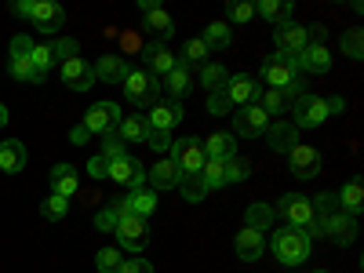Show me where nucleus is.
Wrapping results in <instances>:
<instances>
[{"label":"nucleus","mask_w":364,"mask_h":273,"mask_svg":"<svg viewBox=\"0 0 364 273\" xmlns=\"http://www.w3.org/2000/svg\"><path fill=\"white\" fill-rule=\"evenodd\" d=\"M269 248H273V255H277V262H284V266H299V262H306V259H310L314 240H310L306 230L281 226L277 233L269 237Z\"/></svg>","instance_id":"f257e3e1"},{"label":"nucleus","mask_w":364,"mask_h":273,"mask_svg":"<svg viewBox=\"0 0 364 273\" xmlns=\"http://www.w3.org/2000/svg\"><path fill=\"white\" fill-rule=\"evenodd\" d=\"M124 84V99L132 106H157L161 102V80L149 73V70H128V77L120 80Z\"/></svg>","instance_id":"f03ea898"},{"label":"nucleus","mask_w":364,"mask_h":273,"mask_svg":"<svg viewBox=\"0 0 364 273\" xmlns=\"http://www.w3.org/2000/svg\"><path fill=\"white\" fill-rule=\"evenodd\" d=\"M314 200L310 197H302V193H284L281 200H277V211L273 215H281L284 219V226H295V230H310V223H314Z\"/></svg>","instance_id":"7ed1b4c3"},{"label":"nucleus","mask_w":364,"mask_h":273,"mask_svg":"<svg viewBox=\"0 0 364 273\" xmlns=\"http://www.w3.org/2000/svg\"><path fill=\"white\" fill-rule=\"evenodd\" d=\"M259 77H262V84H266V87H273V91H281V95H284V91L299 80V70H295L291 58H284V55L273 51V55L266 58V63H262Z\"/></svg>","instance_id":"20e7f679"},{"label":"nucleus","mask_w":364,"mask_h":273,"mask_svg":"<svg viewBox=\"0 0 364 273\" xmlns=\"http://www.w3.org/2000/svg\"><path fill=\"white\" fill-rule=\"evenodd\" d=\"M291 109V124L295 128H321L324 120H328V102L321 99V95H310V91H302V95L288 106Z\"/></svg>","instance_id":"39448f33"},{"label":"nucleus","mask_w":364,"mask_h":273,"mask_svg":"<svg viewBox=\"0 0 364 273\" xmlns=\"http://www.w3.org/2000/svg\"><path fill=\"white\" fill-rule=\"evenodd\" d=\"M29 48H33V41H29L26 33H18V37L11 41L8 70H11V77H15V80H22V84H44V77L33 70V63H29Z\"/></svg>","instance_id":"423d86ee"},{"label":"nucleus","mask_w":364,"mask_h":273,"mask_svg":"<svg viewBox=\"0 0 364 273\" xmlns=\"http://www.w3.org/2000/svg\"><path fill=\"white\" fill-rule=\"evenodd\" d=\"M171 161L178 164V171H182V178H190V175H200V168H204V146H200V139L193 135V139H178L175 146H171Z\"/></svg>","instance_id":"0eeeda50"},{"label":"nucleus","mask_w":364,"mask_h":273,"mask_svg":"<svg viewBox=\"0 0 364 273\" xmlns=\"http://www.w3.org/2000/svg\"><path fill=\"white\" fill-rule=\"evenodd\" d=\"M269 124H273V120H269L255 102H252V106H240V109L233 113V139H237V135H245V139H262Z\"/></svg>","instance_id":"6e6552de"},{"label":"nucleus","mask_w":364,"mask_h":273,"mask_svg":"<svg viewBox=\"0 0 364 273\" xmlns=\"http://www.w3.org/2000/svg\"><path fill=\"white\" fill-rule=\"evenodd\" d=\"M120 117H124V113H120V106L106 99V102H95V106H91V109L84 113L80 124H84L91 135H106V132H113V128L120 124Z\"/></svg>","instance_id":"1a4fd4ad"},{"label":"nucleus","mask_w":364,"mask_h":273,"mask_svg":"<svg viewBox=\"0 0 364 273\" xmlns=\"http://www.w3.org/2000/svg\"><path fill=\"white\" fill-rule=\"evenodd\" d=\"M58 77H63V84L70 91H91L95 87V70H91L87 58L73 55V58H63V70H58Z\"/></svg>","instance_id":"9d476101"},{"label":"nucleus","mask_w":364,"mask_h":273,"mask_svg":"<svg viewBox=\"0 0 364 273\" xmlns=\"http://www.w3.org/2000/svg\"><path fill=\"white\" fill-rule=\"evenodd\" d=\"M117 245L124 248V252H142L146 245H149V230H146V219H135V215H124L117 223Z\"/></svg>","instance_id":"9b49d317"},{"label":"nucleus","mask_w":364,"mask_h":273,"mask_svg":"<svg viewBox=\"0 0 364 273\" xmlns=\"http://www.w3.org/2000/svg\"><path fill=\"white\" fill-rule=\"evenodd\" d=\"M29 22H33L37 33H58V29L66 26V11L55 4V0H33V15H29Z\"/></svg>","instance_id":"f8f14e48"},{"label":"nucleus","mask_w":364,"mask_h":273,"mask_svg":"<svg viewBox=\"0 0 364 273\" xmlns=\"http://www.w3.org/2000/svg\"><path fill=\"white\" fill-rule=\"evenodd\" d=\"M113 211H117L120 219H124V215L149 219V215L157 211V193H154V190H132L124 200H117V204H113Z\"/></svg>","instance_id":"ddd939ff"},{"label":"nucleus","mask_w":364,"mask_h":273,"mask_svg":"<svg viewBox=\"0 0 364 273\" xmlns=\"http://www.w3.org/2000/svg\"><path fill=\"white\" fill-rule=\"evenodd\" d=\"M273 44H277V55L295 58L302 48L310 44V41H306V26H299V22H284V26H277V29H273Z\"/></svg>","instance_id":"4468645a"},{"label":"nucleus","mask_w":364,"mask_h":273,"mask_svg":"<svg viewBox=\"0 0 364 273\" xmlns=\"http://www.w3.org/2000/svg\"><path fill=\"white\" fill-rule=\"evenodd\" d=\"M321 149H314V146H295L291 149V154H288V168H291V175L295 178H302V182H306V178H314V175H321Z\"/></svg>","instance_id":"2eb2a0df"},{"label":"nucleus","mask_w":364,"mask_h":273,"mask_svg":"<svg viewBox=\"0 0 364 273\" xmlns=\"http://www.w3.org/2000/svg\"><path fill=\"white\" fill-rule=\"evenodd\" d=\"M109 182H120V186L142 190V182H146V168H142L132 154H124V157L109 161Z\"/></svg>","instance_id":"dca6fc26"},{"label":"nucleus","mask_w":364,"mask_h":273,"mask_svg":"<svg viewBox=\"0 0 364 273\" xmlns=\"http://www.w3.org/2000/svg\"><path fill=\"white\" fill-rule=\"evenodd\" d=\"M262 139H266V146L273 149V154H291V149L299 146V128L291 124V120H273Z\"/></svg>","instance_id":"f3484780"},{"label":"nucleus","mask_w":364,"mask_h":273,"mask_svg":"<svg viewBox=\"0 0 364 273\" xmlns=\"http://www.w3.org/2000/svg\"><path fill=\"white\" fill-rule=\"evenodd\" d=\"M291 63H295L299 73H328L331 70V51L324 44H306L291 58Z\"/></svg>","instance_id":"a211bd4d"},{"label":"nucleus","mask_w":364,"mask_h":273,"mask_svg":"<svg viewBox=\"0 0 364 273\" xmlns=\"http://www.w3.org/2000/svg\"><path fill=\"white\" fill-rule=\"evenodd\" d=\"M223 91H226L230 106H252L255 95H259V87H255V77H252V73H233V77H226Z\"/></svg>","instance_id":"6ab92c4d"},{"label":"nucleus","mask_w":364,"mask_h":273,"mask_svg":"<svg viewBox=\"0 0 364 273\" xmlns=\"http://www.w3.org/2000/svg\"><path fill=\"white\" fill-rule=\"evenodd\" d=\"M182 124V106L178 102H157V106H149V117H146V128L149 132H175Z\"/></svg>","instance_id":"aec40b11"},{"label":"nucleus","mask_w":364,"mask_h":273,"mask_svg":"<svg viewBox=\"0 0 364 273\" xmlns=\"http://www.w3.org/2000/svg\"><path fill=\"white\" fill-rule=\"evenodd\" d=\"M233 252H237L240 262H259L262 252H266V237L259 230H248L245 226V230L237 233V240H233Z\"/></svg>","instance_id":"412c9836"},{"label":"nucleus","mask_w":364,"mask_h":273,"mask_svg":"<svg viewBox=\"0 0 364 273\" xmlns=\"http://www.w3.org/2000/svg\"><path fill=\"white\" fill-rule=\"evenodd\" d=\"M51 193L55 197H73V193H80V171L73 168V164H55L51 168Z\"/></svg>","instance_id":"4be33fe9"},{"label":"nucleus","mask_w":364,"mask_h":273,"mask_svg":"<svg viewBox=\"0 0 364 273\" xmlns=\"http://www.w3.org/2000/svg\"><path fill=\"white\" fill-rule=\"evenodd\" d=\"M328 240H331V245H339V248H350L353 240H357V219L343 215V211H331V219H328Z\"/></svg>","instance_id":"5701e85b"},{"label":"nucleus","mask_w":364,"mask_h":273,"mask_svg":"<svg viewBox=\"0 0 364 273\" xmlns=\"http://www.w3.org/2000/svg\"><path fill=\"white\" fill-rule=\"evenodd\" d=\"M146 63H149V73H154L157 80H164V77L178 66V58L168 51V44L154 41V44H146Z\"/></svg>","instance_id":"b1692460"},{"label":"nucleus","mask_w":364,"mask_h":273,"mask_svg":"<svg viewBox=\"0 0 364 273\" xmlns=\"http://www.w3.org/2000/svg\"><path fill=\"white\" fill-rule=\"evenodd\" d=\"M331 197H336V204L343 208V215H350V219H357L360 211H364V186H360V178L343 182V190L331 193Z\"/></svg>","instance_id":"393cba45"},{"label":"nucleus","mask_w":364,"mask_h":273,"mask_svg":"<svg viewBox=\"0 0 364 273\" xmlns=\"http://www.w3.org/2000/svg\"><path fill=\"white\" fill-rule=\"evenodd\" d=\"M91 70H95V80H109V84H117V80H124V77H128L132 66H128L117 51H106V55H99V63L91 66Z\"/></svg>","instance_id":"a878e982"},{"label":"nucleus","mask_w":364,"mask_h":273,"mask_svg":"<svg viewBox=\"0 0 364 273\" xmlns=\"http://www.w3.org/2000/svg\"><path fill=\"white\" fill-rule=\"evenodd\" d=\"M29 164V154H26V146L18 139H8V142H0V171H8V175H18L22 168Z\"/></svg>","instance_id":"bb28decb"},{"label":"nucleus","mask_w":364,"mask_h":273,"mask_svg":"<svg viewBox=\"0 0 364 273\" xmlns=\"http://www.w3.org/2000/svg\"><path fill=\"white\" fill-rule=\"evenodd\" d=\"M146 178L154 182V190H178L182 171H178V164L168 157V161H157V164H154V171H146Z\"/></svg>","instance_id":"cd10ccee"},{"label":"nucleus","mask_w":364,"mask_h":273,"mask_svg":"<svg viewBox=\"0 0 364 273\" xmlns=\"http://www.w3.org/2000/svg\"><path fill=\"white\" fill-rule=\"evenodd\" d=\"M161 87H168V95H171V102H178L182 95H190V91H193V70L190 66H175L164 80H161Z\"/></svg>","instance_id":"c85d7f7f"},{"label":"nucleus","mask_w":364,"mask_h":273,"mask_svg":"<svg viewBox=\"0 0 364 273\" xmlns=\"http://www.w3.org/2000/svg\"><path fill=\"white\" fill-rule=\"evenodd\" d=\"M200 146H204V157H215V161H230V157H237V139L226 135V132L208 135Z\"/></svg>","instance_id":"c756f323"},{"label":"nucleus","mask_w":364,"mask_h":273,"mask_svg":"<svg viewBox=\"0 0 364 273\" xmlns=\"http://www.w3.org/2000/svg\"><path fill=\"white\" fill-rule=\"evenodd\" d=\"M255 106H259L269 120H284V113H288V99L281 95V91H273V87H259Z\"/></svg>","instance_id":"7c9ffc66"},{"label":"nucleus","mask_w":364,"mask_h":273,"mask_svg":"<svg viewBox=\"0 0 364 273\" xmlns=\"http://www.w3.org/2000/svg\"><path fill=\"white\" fill-rule=\"evenodd\" d=\"M255 11L273 26V29H277V26H284V22H291V0H259V4H255Z\"/></svg>","instance_id":"2f4dec72"},{"label":"nucleus","mask_w":364,"mask_h":273,"mask_svg":"<svg viewBox=\"0 0 364 273\" xmlns=\"http://www.w3.org/2000/svg\"><path fill=\"white\" fill-rule=\"evenodd\" d=\"M142 29H149L161 44L164 41H171L175 37V22H171V15L164 11V8H154V11H146V22H142Z\"/></svg>","instance_id":"473e14b6"},{"label":"nucleus","mask_w":364,"mask_h":273,"mask_svg":"<svg viewBox=\"0 0 364 273\" xmlns=\"http://www.w3.org/2000/svg\"><path fill=\"white\" fill-rule=\"evenodd\" d=\"M117 135L124 139V146H146V117H120V124H117Z\"/></svg>","instance_id":"72a5a7b5"},{"label":"nucleus","mask_w":364,"mask_h":273,"mask_svg":"<svg viewBox=\"0 0 364 273\" xmlns=\"http://www.w3.org/2000/svg\"><path fill=\"white\" fill-rule=\"evenodd\" d=\"M197 178L204 182V190H223V186H226V161H215V157H208Z\"/></svg>","instance_id":"f704fd0d"},{"label":"nucleus","mask_w":364,"mask_h":273,"mask_svg":"<svg viewBox=\"0 0 364 273\" xmlns=\"http://www.w3.org/2000/svg\"><path fill=\"white\" fill-rule=\"evenodd\" d=\"M245 226L248 230H259V233H266L269 226H273V208L269 204H248V211H245Z\"/></svg>","instance_id":"c9c22d12"},{"label":"nucleus","mask_w":364,"mask_h":273,"mask_svg":"<svg viewBox=\"0 0 364 273\" xmlns=\"http://www.w3.org/2000/svg\"><path fill=\"white\" fill-rule=\"evenodd\" d=\"M29 63H33V70L48 80V73L55 66V44H33L29 48Z\"/></svg>","instance_id":"e433bc0d"},{"label":"nucleus","mask_w":364,"mask_h":273,"mask_svg":"<svg viewBox=\"0 0 364 273\" xmlns=\"http://www.w3.org/2000/svg\"><path fill=\"white\" fill-rule=\"evenodd\" d=\"M211 51H226L230 48V41H233V33H230V26L226 22H211L208 29H204V37H200Z\"/></svg>","instance_id":"4c0bfd02"},{"label":"nucleus","mask_w":364,"mask_h":273,"mask_svg":"<svg viewBox=\"0 0 364 273\" xmlns=\"http://www.w3.org/2000/svg\"><path fill=\"white\" fill-rule=\"evenodd\" d=\"M208 55H211V48H208L200 37H193V41H186V48H182V58H178V63L193 70V66H204V63H208Z\"/></svg>","instance_id":"58836bf2"},{"label":"nucleus","mask_w":364,"mask_h":273,"mask_svg":"<svg viewBox=\"0 0 364 273\" xmlns=\"http://www.w3.org/2000/svg\"><path fill=\"white\" fill-rule=\"evenodd\" d=\"M197 77H200V87H204V91H219V87L226 84V66H219V63H204Z\"/></svg>","instance_id":"ea45409f"},{"label":"nucleus","mask_w":364,"mask_h":273,"mask_svg":"<svg viewBox=\"0 0 364 273\" xmlns=\"http://www.w3.org/2000/svg\"><path fill=\"white\" fill-rule=\"evenodd\" d=\"M124 154H128V146H124V139L117 135V128H113V132H106V135H102V149H99V157L117 161V157H124Z\"/></svg>","instance_id":"a19ab883"},{"label":"nucleus","mask_w":364,"mask_h":273,"mask_svg":"<svg viewBox=\"0 0 364 273\" xmlns=\"http://www.w3.org/2000/svg\"><path fill=\"white\" fill-rule=\"evenodd\" d=\"M41 215H44V219H51V223L66 219V215H70V200H66V197H55V193H51V197H48L44 204H41Z\"/></svg>","instance_id":"79ce46f5"},{"label":"nucleus","mask_w":364,"mask_h":273,"mask_svg":"<svg viewBox=\"0 0 364 273\" xmlns=\"http://www.w3.org/2000/svg\"><path fill=\"white\" fill-rule=\"evenodd\" d=\"M178 193H182V197H186L190 204H200L208 190H204V182H200L197 175H190V178H182V182H178Z\"/></svg>","instance_id":"37998d69"},{"label":"nucleus","mask_w":364,"mask_h":273,"mask_svg":"<svg viewBox=\"0 0 364 273\" xmlns=\"http://www.w3.org/2000/svg\"><path fill=\"white\" fill-rule=\"evenodd\" d=\"M120 262H124V259H120L117 248H102V252L95 255V269H99V273H117Z\"/></svg>","instance_id":"c03bdc74"},{"label":"nucleus","mask_w":364,"mask_h":273,"mask_svg":"<svg viewBox=\"0 0 364 273\" xmlns=\"http://www.w3.org/2000/svg\"><path fill=\"white\" fill-rule=\"evenodd\" d=\"M146 146L154 149V154H168V157H171L175 139H171V132H149V135H146Z\"/></svg>","instance_id":"a18cd8bd"},{"label":"nucleus","mask_w":364,"mask_h":273,"mask_svg":"<svg viewBox=\"0 0 364 273\" xmlns=\"http://www.w3.org/2000/svg\"><path fill=\"white\" fill-rule=\"evenodd\" d=\"M343 51H346V58H360L364 55V33H360V29H346Z\"/></svg>","instance_id":"49530a36"},{"label":"nucleus","mask_w":364,"mask_h":273,"mask_svg":"<svg viewBox=\"0 0 364 273\" xmlns=\"http://www.w3.org/2000/svg\"><path fill=\"white\" fill-rule=\"evenodd\" d=\"M117 41H120V51H117V55L124 58V63H128V55H135V51H146V41H142L139 33H120Z\"/></svg>","instance_id":"de8ad7c7"},{"label":"nucleus","mask_w":364,"mask_h":273,"mask_svg":"<svg viewBox=\"0 0 364 273\" xmlns=\"http://www.w3.org/2000/svg\"><path fill=\"white\" fill-rule=\"evenodd\" d=\"M233 106H230V99H226V91L219 87V91H208V113L211 117H226Z\"/></svg>","instance_id":"09e8293b"},{"label":"nucleus","mask_w":364,"mask_h":273,"mask_svg":"<svg viewBox=\"0 0 364 273\" xmlns=\"http://www.w3.org/2000/svg\"><path fill=\"white\" fill-rule=\"evenodd\" d=\"M248 175H252L248 161H240V157H230L226 161V186H230V182H245Z\"/></svg>","instance_id":"8fccbe9b"},{"label":"nucleus","mask_w":364,"mask_h":273,"mask_svg":"<svg viewBox=\"0 0 364 273\" xmlns=\"http://www.w3.org/2000/svg\"><path fill=\"white\" fill-rule=\"evenodd\" d=\"M117 223H120V215L113 211V204H109V208H102L99 215H95V226H99L102 233H113V230H117Z\"/></svg>","instance_id":"3c124183"},{"label":"nucleus","mask_w":364,"mask_h":273,"mask_svg":"<svg viewBox=\"0 0 364 273\" xmlns=\"http://www.w3.org/2000/svg\"><path fill=\"white\" fill-rule=\"evenodd\" d=\"M84 171H87L91 178H109V161H106V157H91Z\"/></svg>","instance_id":"603ef678"},{"label":"nucleus","mask_w":364,"mask_h":273,"mask_svg":"<svg viewBox=\"0 0 364 273\" xmlns=\"http://www.w3.org/2000/svg\"><path fill=\"white\" fill-rule=\"evenodd\" d=\"M117 273H154V266H149L142 255H135V259H128V262H120Z\"/></svg>","instance_id":"864d4df0"},{"label":"nucleus","mask_w":364,"mask_h":273,"mask_svg":"<svg viewBox=\"0 0 364 273\" xmlns=\"http://www.w3.org/2000/svg\"><path fill=\"white\" fill-rule=\"evenodd\" d=\"M252 15H255V4H230V18L240 22V26H245Z\"/></svg>","instance_id":"5fc2aeb1"},{"label":"nucleus","mask_w":364,"mask_h":273,"mask_svg":"<svg viewBox=\"0 0 364 273\" xmlns=\"http://www.w3.org/2000/svg\"><path fill=\"white\" fill-rule=\"evenodd\" d=\"M328 102V117H339L343 109H346V99L343 95H331V99H324Z\"/></svg>","instance_id":"6e6d98bb"},{"label":"nucleus","mask_w":364,"mask_h":273,"mask_svg":"<svg viewBox=\"0 0 364 273\" xmlns=\"http://www.w3.org/2000/svg\"><path fill=\"white\" fill-rule=\"evenodd\" d=\"M11 11L18 18H29V15H33V0H18V4H11Z\"/></svg>","instance_id":"4d7b16f0"},{"label":"nucleus","mask_w":364,"mask_h":273,"mask_svg":"<svg viewBox=\"0 0 364 273\" xmlns=\"http://www.w3.org/2000/svg\"><path fill=\"white\" fill-rule=\"evenodd\" d=\"M70 139H73V142H77V146H84V142H87V139H91V132H87V128H84V124H77V128H73V132H70Z\"/></svg>","instance_id":"13d9d810"},{"label":"nucleus","mask_w":364,"mask_h":273,"mask_svg":"<svg viewBox=\"0 0 364 273\" xmlns=\"http://www.w3.org/2000/svg\"><path fill=\"white\" fill-rule=\"evenodd\" d=\"M4 124H8V106L0 102V128H4Z\"/></svg>","instance_id":"bf43d9fd"},{"label":"nucleus","mask_w":364,"mask_h":273,"mask_svg":"<svg viewBox=\"0 0 364 273\" xmlns=\"http://www.w3.org/2000/svg\"><path fill=\"white\" fill-rule=\"evenodd\" d=\"M314 273H328V269H314Z\"/></svg>","instance_id":"052dcab7"}]
</instances>
